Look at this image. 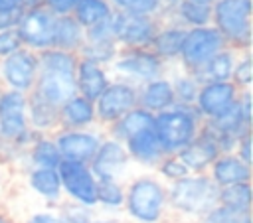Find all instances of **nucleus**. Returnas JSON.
<instances>
[{"instance_id": "obj_1", "label": "nucleus", "mask_w": 253, "mask_h": 223, "mask_svg": "<svg viewBox=\"0 0 253 223\" xmlns=\"http://www.w3.org/2000/svg\"><path fill=\"white\" fill-rule=\"evenodd\" d=\"M38 79L32 89L43 101L61 107L67 99L77 95L75 89V67L77 53L61 51L55 47L38 51Z\"/></svg>"}, {"instance_id": "obj_2", "label": "nucleus", "mask_w": 253, "mask_h": 223, "mask_svg": "<svg viewBox=\"0 0 253 223\" xmlns=\"http://www.w3.org/2000/svg\"><path fill=\"white\" fill-rule=\"evenodd\" d=\"M123 213L132 223H162L168 213L166 184L154 174H138L128 180Z\"/></svg>"}, {"instance_id": "obj_3", "label": "nucleus", "mask_w": 253, "mask_h": 223, "mask_svg": "<svg viewBox=\"0 0 253 223\" xmlns=\"http://www.w3.org/2000/svg\"><path fill=\"white\" fill-rule=\"evenodd\" d=\"M219 187L208 174H188L186 178L166 186L168 209L186 219H200L217 205Z\"/></svg>"}, {"instance_id": "obj_4", "label": "nucleus", "mask_w": 253, "mask_h": 223, "mask_svg": "<svg viewBox=\"0 0 253 223\" xmlns=\"http://www.w3.org/2000/svg\"><path fill=\"white\" fill-rule=\"evenodd\" d=\"M152 128L164 154H178L198 136L202 118L194 107L174 105L172 109L154 114Z\"/></svg>"}, {"instance_id": "obj_5", "label": "nucleus", "mask_w": 253, "mask_h": 223, "mask_svg": "<svg viewBox=\"0 0 253 223\" xmlns=\"http://www.w3.org/2000/svg\"><path fill=\"white\" fill-rule=\"evenodd\" d=\"M211 26L221 34L227 47L245 51L251 47V0H215Z\"/></svg>"}, {"instance_id": "obj_6", "label": "nucleus", "mask_w": 253, "mask_h": 223, "mask_svg": "<svg viewBox=\"0 0 253 223\" xmlns=\"http://www.w3.org/2000/svg\"><path fill=\"white\" fill-rule=\"evenodd\" d=\"M223 47H227V43L211 24L202 28H186V37L178 61L186 73H196Z\"/></svg>"}, {"instance_id": "obj_7", "label": "nucleus", "mask_w": 253, "mask_h": 223, "mask_svg": "<svg viewBox=\"0 0 253 223\" xmlns=\"http://www.w3.org/2000/svg\"><path fill=\"white\" fill-rule=\"evenodd\" d=\"M111 67L117 79L142 85L146 81L162 77L166 63L150 47H138V49H119Z\"/></svg>"}, {"instance_id": "obj_8", "label": "nucleus", "mask_w": 253, "mask_h": 223, "mask_svg": "<svg viewBox=\"0 0 253 223\" xmlns=\"http://www.w3.org/2000/svg\"><path fill=\"white\" fill-rule=\"evenodd\" d=\"M95 105L97 126H111L128 111L138 107V85L125 79H111L107 89L99 95Z\"/></svg>"}, {"instance_id": "obj_9", "label": "nucleus", "mask_w": 253, "mask_h": 223, "mask_svg": "<svg viewBox=\"0 0 253 223\" xmlns=\"http://www.w3.org/2000/svg\"><path fill=\"white\" fill-rule=\"evenodd\" d=\"M57 174L63 197H67V201L97 209V178L93 176L89 164L61 160L57 166Z\"/></svg>"}, {"instance_id": "obj_10", "label": "nucleus", "mask_w": 253, "mask_h": 223, "mask_svg": "<svg viewBox=\"0 0 253 223\" xmlns=\"http://www.w3.org/2000/svg\"><path fill=\"white\" fill-rule=\"evenodd\" d=\"M158 26V20L148 16H132L123 12H113L111 16V34L121 49L150 47Z\"/></svg>"}, {"instance_id": "obj_11", "label": "nucleus", "mask_w": 253, "mask_h": 223, "mask_svg": "<svg viewBox=\"0 0 253 223\" xmlns=\"http://www.w3.org/2000/svg\"><path fill=\"white\" fill-rule=\"evenodd\" d=\"M38 69V53L22 47L16 53L0 59V83L4 89L28 95L36 85Z\"/></svg>"}, {"instance_id": "obj_12", "label": "nucleus", "mask_w": 253, "mask_h": 223, "mask_svg": "<svg viewBox=\"0 0 253 223\" xmlns=\"http://www.w3.org/2000/svg\"><path fill=\"white\" fill-rule=\"evenodd\" d=\"M53 30H55V16L43 6L28 8L16 26L22 45L36 53L53 47Z\"/></svg>"}, {"instance_id": "obj_13", "label": "nucleus", "mask_w": 253, "mask_h": 223, "mask_svg": "<svg viewBox=\"0 0 253 223\" xmlns=\"http://www.w3.org/2000/svg\"><path fill=\"white\" fill-rule=\"evenodd\" d=\"M61 160L69 162H79V164H89L105 138V132L99 128H87V130H55L51 134Z\"/></svg>"}, {"instance_id": "obj_14", "label": "nucleus", "mask_w": 253, "mask_h": 223, "mask_svg": "<svg viewBox=\"0 0 253 223\" xmlns=\"http://www.w3.org/2000/svg\"><path fill=\"white\" fill-rule=\"evenodd\" d=\"M239 89L231 81H210L202 83L194 101V109L202 120H213L225 114L239 99Z\"/></svg>"}, {"instance_id": "obj_15", "label": "nucleus", "mask_w": 253, "mask_h": 223, "mask_svg": "<svg viewBox=\"0 0 253 223\" xmlns=\"http://www.w3.org/2000/svg\"><path fill=\"white\" fill-rule=\"evenodd\" d=\"M130 164L132 162L126 154L125 144L105 134V138L101 140L93 160L89 162V168H91V172L97 180H119V182H123Z\"/></svg>"}, {"instance_id": "obj_16", "label": "nucleus", "mask_w": 253, "mask_h": 223, "mask_svg": "<svg viewBox=\"0 0 253 223\" xmlns=\"http://www.w3.org/2000/svg\"><path fill=\"white\" fill-rule=\"evenodd\" d=\"M221 152H219L215 140L202 126L200 132H198V136L188 146H184L176 156L182 160V164L188 168L190 174H208L210 166L213 164V160Z\"/></svg>"}, {"instance_id": "obj_17", "label": "nucleus", "mask_w": 253, "mask_h": 223, "mask_svg": "<svg viewBox=\"0 0 253 223\" xmlns=\"http://www.w3.org/2000/svg\"><path fill=\"white\" fill-rule=\"evenodd\" d=\"M123 144L126 148V154H128L130 162L138 164L142 168L154 170L158 166V162L166 156L158 138H156V134H154V128L140 130V132L132 134L130 138H126Z\"/></svg>"}, {"instance_id": "obj_18", "label": "nucleus", "mask_w": 253, "mask_h": 223, "mask_svg": "<svg viewBox=\"0 0 253 223\" xmlns=\"http://www.w3.org/2000/svg\"><path fill=\"white\" fill-rule=\"evenodd\" d=\"M111 83V77L107 73V67L77 57V67H75V89L77 95L85 97L87 101L95 103L99 99V95L107 89V85Z\"/></svg>"}, {"instance_id": "obj_19", "label": "nucleus", "mask_w": 253, "mask_h": 223, "mask_svg": "<svg viewBox=\"0 0 253 223\" xmlns=\"http://www.w3.org/2000/svg\"><path fill=\"white\" fill-rule=\"evenodd\" d=\"M176 105L174 99V89H172V81L168 75L156 77L152 81H146L142 85H138V107L158 114L162 111H168Z\"/></svg>"}, {"instance_id": "obj_20", "label": "nucleus", "mask_w": 253, "mask_h": 223, "mask_svg": "<svg viewBox=\"0 0 253 223\" xmlns=\"http://www.w3.org/2000/svg\"><path fill=\"white\" fill-rule=\"evenodd\" d=\"M208 176L217 187L245 184L251 182V166L239 160L233 152H227V154H219L213 160V164L208 170Z\"/></svg>"}, {"instance_id": "obj_21", "label": "nucleus", "mask_w": 253, "mask_h": 223, "mask_svg": "<svg viewBox=\"0 0 253 223\" xmlns=\"http://www.w3.org/2000/svg\"><path fill=\"white\" fill-rule=\"evenodd\" d=\"M97 126L95 105L81 95H73L59 107V128L63 130H87Z\"/></svg>"}, {"instance_id": "obj_22", "label": "nucleus", "mask_w": 253, "mask_h": 223, "mask_svg": "<svg viewBox=\"0 0 253 223\" xmlns=\"http://www.w3.org/2000/svg\"><path fill=\"white\" fill-rule=\"evenodd\" d=\"M26 184L42 201L47 203V207H57L63 201L57 168H28Z\"/></svg>"}, {"instance_id": "obj_23", "label": "nucleus", "mask_w": 253, "mask_h": 223, "mask_svg": "<svg viewBox=\"0 0 253 223\" xmlns=\"http://www.w3.org/2000/svg\"><path fill=\"white\" fill-rule=\"evenodd\" d=\"M26 114L30 128L38 134H53L59 130V107L43 101L36 93H28Z\"/></svg>"}, {"instance_id": "obj_24", "label": "nucleus", "mask_w": 253, "mask_h": 223, "mask_svg": "<svg viewBox=\"0 0 253 223\" xmlns=\"http://www.w3.org/2000/svg\"><path fill=\"white\" fill-rule=\"evenodd\" d=\"M235 49L231 47H223L221 51H217L211 59H208L196 73H190L200 85L202 83H210V81H231V71L237 59Z\"/></svg>"}, {"instance_id": "obj_25", "label": "nucleus", "mask_w": 253, "mask_h": 223, "mask_svg": "<svg viewBox=\"0 0 253 223\" xmlns=\"http://www.w3.org/2000/svg\"><path fill=\"white\" fill-rule=\"evenodd\" d=\"M186 37V28L180 24H168V26H158V32L150 43V49L166 63V61H176L180 57V49Z\"/></svg>"}, {"instance_id": "obj_26", "label": "nucleus", "mask_w": 253, "mask_h": 223, "mask_svg": "<svg viewBox=\"0 0 253 223\" xmlns=\"http://www.w3.org/2000/svg\"><path fill=\"white\" fill-rule=\"evenodd\" d=\"M152 124H154V114L144 111V109H140V107H134L125 116H121L117 122L107 126L105 134L115 138V140H119V142H125L132 134H136L140 130H146V128H152Z\"/></svg>"}, {"instance_id": "obj_27", "label": "nucleus", "mask_w": 253, "mask_h": 223, "mask_svg": "<svg viewBox=\"0 0 253 223\" xmlns=\"http://www.w3.org/2000/svg\"><path fill=\"white\" fill-rule=\"evenodd\" d=\"M26 170L28 168H57L61 162V154L51 138V134H40L30 148L24 152Z\"/></svg>"}, {"instance_id": "obj_28", "label": "nucleus", "mask_w": 253, "mask_h": 223, "mask_svg": "<svg viewBox=\"0 0 253 223\" xmlns=\"http://www.w3.org/2000/svg\"><path fill=\"white\" fill-rule=\"evenodd\" d=\"M83 39H85V30L75 22V18L71 14L55 18V30H53V47L55 49L77 53Z\"/></svg>"}, {"instance_id": "obj_29", "label": "nucleus", "mask_w": 253, "mask_h": 223, "mask_svg": "<svg viewBox=\"0 0 253 223\" xmlns=\"http://www.w3.org/2000/svg\"><path fill=\"white\" fill-rule=\"evenodd\" d=\"M113 12L115 10L109 4V0H77L71 16L83 30H89L93 26L107 22L113 16Z\"/></svg>"}, {"instance_id": "obj_30", "label": "nucleus", "mask_w": 253, "mask_h": 223, "mask_svg": "<svg viewBox=\"0 0 253 223\" xmlns=\"http://www.w3.org/2000/svg\"><path fill=\"white\" fill-rule=\"evenodd\" d=\"M172 12L178 20L176 24L184 28H202L211 24V6L208 4H200L194 0H180L172 8Z\"/></svg>"}, {"instance_id": "obj_31", "label": "nucleus", "mask_w": 253, "mask_h": 223, "mask_svg": "<svg viewBox=\"0 0 253 223\" xmlns=\"http://www.w3.org/2000/svg\"><path fill=\"white\" fill-rule=\"evenodd\" d=\"M125 203V182L119 180H97V207L115 215L123 211Z\"/></svg>"}, {"instance_id": "obj_32", "label": "nucleus", "mask_w": 253, "mask_h": 223, "mask_svg": "<svg viewBox=\"0 0 253 223\" xmlns=\"http://www.w3.org/2000/svg\"><path fill=\"white\" fill-rule=\"evenodd\" d=\"M251 201H253L251 182L233 184V186H227V187H219L217 203L223 205V207L237 209V211H251Z\"/></svg>"}, {"instance_id": "obj_33", "label": "nucleus", "mask_w": 253, "mask_h": 223, "mask_svg": "<svg viewBox=\"0 0 253 223\" xmlns=\"http://www.w3.org/2000/svg\"><path fill=\"white\" fill-rule=\"evenodd\" d=\"M170 81H172V89H174L176 105H182V107H194V101H196L200 83H198L190 73H186L184 69H182L180 73H174V75L170 77Z\"/></svg>"}, {"instance_id": "obj_34", "label": "nucleus", "mask_w": 253, "mask_h": 223, "mask_svg": "<svg viewBox=\"0 0 253 223\" xmlns=\"http://www.w3.org/2000/svg\"><path fill=\"white\" fill-rule=\"evenodd\" d=\"M115 12L132 14V16H148L156 18L162 12L160 0H109Z\"/></svg>"}, {"instance_id": "obj_35", "label": "nucleus", "mask_w": 253, "mask_h": 223, "mask_svg": "<svg viewBox=\"0 0 253 223\" xmlns=\"http://www.w3.org/2000/svg\"><path fill=\"white\" fill-rule=\"evenodd\" d=\"M196 223H253V215L251 211H237L217 203L206 215H202Z\"/></svg>"}, {"instance_id": "obj_36", "label": "nucleus", "mask_w": 253, "mask_h": 223, "mask_svg": "<svg viewBox=\"0 0 253 223\" xmlns=\"http://www.w3.org/2000/svg\"><path fill=\"white\" fill-rule=\"evenodd\" d=\"M231 83L239 89V91H251V83H253V65H251V51H239L233 71H231Z\"/></svg>"}, {"instance_id": "obj_37", "label": "nucleus", "mask_w": 253, "mask_h": 223, "mask_svg": "<svg viewBox=\"0 0 253 223\" xmlns=\"http://www.w3.org/2000/svg\"><path fill=\"white\" fill-rule=\"evenodd\" d=\"M156 170V176L168 186V184H172V182H178V180H182V178H186L190 172H188V168L182 164V160L176 156V154H166L160 162H158V166L154 168Z\"/></svg>"}, {"instance_id": "obj_38", "label": "nucleus", "mask_w": 253, "mask_h": 223, "mask_svg": "<svg viewBox=\"0 0 253 223\" xmlns=\"http://www.w3.org/2000/svg\"><path fill=\"white\" fill-rule=\"evenodd\" d=\"M55 211L59 213V217L65 221V223H93L95 219V209H89V207H83V205H77V203H71V201H61Z\"/></svg>"}, {"instance_id": "obj_39", "label": "nucleus", "mask_w": 253, "mask_h": 223, "mask_svg": "<svg viewBox=\"0 0 253 223\" xmlns=\"http://www.w3.org/2000/svg\"><path fill=\"white\" fill-rule=\"evenodd\" d=\"M22 41L16 30H0V59L16 53L18 49H22Z\"/></svg>"}, {"instance_id": "obj_40", "label": "nucleus", "mask_w": 253, "mask_h": 223, "mask_svg": "<svg viewBox=\"0 0 253 223\" xmlns=\"http://www.w3.org/2000/svg\"><path fill=\"white\" fill-rule=\"evenodd\" d=\"M75 4H77V0H42V6H43L45 10H49L55 18H59V16H69V14L73 12Z\"/></svg>"}, {"instance_id": "obj_41", "label": "nucleus", "mask_w": 253, "mask_h": 223, "mask_svg": "<svg viewBox=\"0 0 253 223\" xmlns=\"http://www.w3.org/2000/svg\"><path fill=\"white\" fill-rule=\"evenodd\" d=\"M24 223H65V221L59 217V213L55 209H42V211L30 213L24 219Z\"/></svg>"}, {"instance_id": "obj_42", "label": "nucleus", "mask_w": 253, "mask_h": 223, "mask_svg": "<svg viewBox=\"0 0 253 223\" xmlns=\"http://www.w3.org/2000/svg\"><path fill=\"white\" fill-rule=\"evenodd\" d=\"M233 154H235L239 160H243L245 164H249V166H251V130H249V132H245V134L237 140Z\"/></svg>"}, {"instance_id": "obj_43", "label": "nucleus", "mask_w": 253, "mask_h": 223, "mask_svg": "<svg viewBox=\"0 0 253 223\" xmlns=\"http://www.w3.org/2000/svg\"><path fill=\"white\" fill-rule=\"evenodd\" d=\"M28 0H0V12L14 10V8H26Z\"/></svg>"}, {"instance_id": "obj_44", "label": "nucleus", "mask_w": 253, "mask_h": 223, "mask_svg": "<svg viewBox=\"0 0 253 223\" xmlns=\"http://www.w3.org/2000/svg\"><path fill=\"white\" fill-rule=\"evenodd\" d=\"M93 223H123L117 215H95V219H93Z\"/></svg>"}, {"instance_id": "obj_45", "label": "nucleus", "mask_w": 253, "mask_h": 223, "mask_svg": "<svg viewBox=\"0 0 253 223\" xmlns=\"http://www.w3.org/2000/svg\"><path fill=\"white\" fill-rule=\"evenodd\" d=\"M0 223H18L8 211H4V209H0Z\"/></svg>"}, {"instance_id": "obj_46", "label": "nucleus", "mask_w": 253, "mask_h": 223, "mask_svg": "<svg viewBox=\"0 0 253 223\" xmlns=\"http://www.w3.org/2000/svg\"><path fill=\"white\" fill-rule=\"evenodd\" d=\"M194 2H200V4H208V6H211L215 0H194Z\"/></svg>"}, {"instance_id": "obj_47", "label": "nucleus", "mask_w": 253, "mask_h": 223, "mask_svg": "<svg viewBox=\"0 0 253 223\" xmlns=\"http://www.w3.org/2000/svg\"><path fill=\"white\" fill-rule=\"evenodd\" d=\"M0 150H2V140H0Z\"/></svg>"}, {"instance_id": "obj_48", "label": "nucleus", "mask_w": 253, "mask_h": 223, "mask_svg": "<svg viewBox=\"0 0 253 223\" xmlns=\"http://www.w3.org/2000/svg\"><path fill=\"white\" fill-rule=\"evenodd\" d=\"M0 93H2V87H0Z\"/></svg>"}]
</instances>
